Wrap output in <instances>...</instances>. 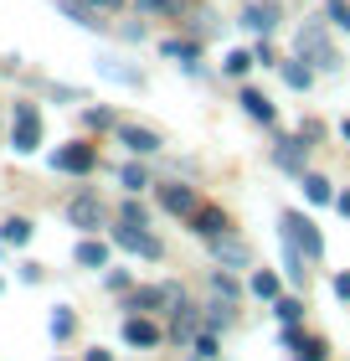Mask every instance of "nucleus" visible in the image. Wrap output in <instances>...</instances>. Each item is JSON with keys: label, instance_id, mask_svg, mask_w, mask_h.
<instances>
[{"label": "nucleus", "instance_id": "nucleus-1", "mask_svg": "<svg viewBox=\"0 0 350 361\" xmlns=\"http://www.w3.org/2000/svg\"><path fill=\"white\" fill-rule=\"evenodd\" d=\"M294 47H299V57L309 62L314 73H335L340 68V52H335V42H330V31L325 26H299V37H294Z\"/></svg>", "mask_w": 350, "mask_h": 361}, {"label": "nucleus", "instance_id": "nucleus-2", "mask_svg": "<svg viewBox=\"0 0 350 361\" xmlns=\"http://www.w3.org/2000/svg\"><path fill=\"white\" fill-rule=\"evenodd\" d=\"M283 243H294L304 258H325V238H320V227H314L304 212H283Z\"/></svg>", "mask_w": 350, "mask_h": 361}, {"label": "nucleus", "instance_id": "nucleus-3", "mask_svg": "<svg viewBox=\"0 0 350 361\" xmlns=\"http://www.w3.org/2000/svg\"><path fill=\"white\" fill-rule=\"evenodd\" d=\"M11 145H15V155H31L42 145V114H37V104H15V135H11Z\"/></svg>", "mask_w": 350, "mask_h": 361}, {"label": "nucleus", "instance_id": "nucleus-4", "mask_svg": "<svg viewBox=\"0 0 350 361\" xmlns=\"http://www.w3.org/2000/svg\"><path fill=\"white\" fill-rule=\"evenodd\" d=\"M113 243L129 248V253H139V258H160V238H149L144 222H119L113 227Z\"/></svg>", "mask_w": 350, "mask_h": 361}, {"label": "nucleus", "instance_id": "nucleus-5", "mask_svg": "<svg viewBox=\"0 0 350 361\" xmlns=\"http://www.w3.org/2000/svg\"><path fill=\"white\" fill-rule=\"evenodd\" d=\"M93 160H98V155H93V145H82V140H77V145H62V150L52 155V166H57V171H68V176H88V171H93Z\"/></svg>", "mask_w": 350, "mask_h": 361}, {"label": "nucleus", "instance_id": "nucleus-6", "mask_svg": "<svg viewBox=\"0 0 350 361\" xmlns=\"http://www.w3.org/2000/svg\"><path fill=\"white\" fill-rule=\"evenodd\" d=\"M191 233L211 243V238H222V233H227V217H222L216 207H196V212H191Z\"/></svg>", "mask_w": 350, "mask_h": 361}, {"label": "nucleus", "instance_id": "nucleus-7", "mask_svg": "<svg viewBox=\"0 0 350 361\" xmlns=\"http://www.w3.org/2000/svg\"><path fill=\"white\" fill-rule=\"evenodd\" d=\"M119 145H129L135 155H155L160 135H155V129H139V124H119Z\"/></svg>", "mask_w": 350, "mask_h": 361}, {"label": "nucleus", "instance_id": "nucleus-8", "mask_svg": "<svg viewBox=\"0 0 350 361\" xmlns=\"http://www.w3.org/2000/svg\"><path fill=\"white\" fill-rule=\"evenodd\" d=\"M160 207H165V212H175V217H191V212L201 207V202H196V191H191V186H160Z\"/></svg>", "mask_w": 350, "mask_h": 361}, {"label": "nucleus", "instance_id": "nucleus-9", "mask_svg": "<svg viewBox=\"0 0 350 361\" xmlns=\"http://www.w3.org/2000/svg\"><path fill=\"white\" fill-rule=\"evenodd\" d=\"M68 222H73V227H82V233H93V227L104 222V207H98L93 196H77V202L68 207Z\"/></svg>", "mask_w": 350, "mask_h": 361}, {"label": "nucleus", "instance_id": "nucleus-10", "mask_svg": "<svg viewBox=\"0 0 350 361\" xmlns=\"http://www.w3.org/2000/svg\"><path fill=\"white\" fill-rule=\"evenodd\" d=\"M211 253L222 258V264H237V269L247 264V243H242V238H227V233H222V238H211Z\"/></svg>", "mask_w": 350, "mask_h": 361}, {"label": "nucleus", "instance_id": "nucleus-11", "mask_svg": "<svg viewBox=\"0 0 350 361\" xmlns=\"http://www.w3.org/2000/svg\"><path fill=\"white\" fill-rule=\"evenodd\" d=\"M278 73H283V83H289V88H309V83H314V68H309L304 57H289V62H278Z\"/></svg>", "mask_w": 350, "mask_h": 361}, {"label": "nucleus", "instance_id": "nucleus-12", "mask_svg": "<svg viewBox=\"0 0 350 361\" xmlns=\"http://www.w3.org/2000/svg\"><path fill=\"white\" fill-rule=\"evenodd\" d=\"M273 21H278V6H247V11H242V26H253L258 37H268Z\"/></svg>", "mask_w": 350, "mask_h": 361}, {"label": "nucleus", "instance_id": "nucleus-13", "mask_svg": "<svg viewBox=\"0 0 350 361\" xmlns=\"http://www.w3.org/2000/svg\"><path fill=\"white\" fill-rule=\"evenodd\" d=\"M304 150H309L304 140H283L278 150H273V160H278L283 171H304Z\"/></svg>", "mask_w": 350, "mask_h": 361}, {"label": "nucleus", "instance_id": "nucleus-14", "mask_svg": "<svg viewBox=\"0 0 350 361\" xmlns=\"http://www.w3.org/2000/svg\"><path fill=\"white\" fill-rule=\"evenodd\" d=\"M77 264H82V269H104V264H108V243L82 238V243H77Z\"/></svg>", "mask_w": 350, "mask_h": 361}, {"label": "nucleus", "instance_id": "nucleus-15", "mask_svg": "<svg viewBox=\"0 0 350 361\" xmlns=\"http://www.w3.org/2000/svg\"><path fill=\"white\" fill-rule=\"evenodd\" d=\"M124 341H129V346H160V325H149V320H129V325H124Z\"/></svg>", "mask_w": 350, "mask_h": 361}, {"label": "nucleus", "instance_id": "nucleus-16", "mask_svg": "<svg viewBox=\"0 0 350 361\" xmlns=\"http://www.w3.org/2000/svg\"><path fill=\"white\" fill-rule=\"evenodd\" d=\"M237 104H242L247 114H253L258 124H273V104H268V98H263L258 88H242V98H237Z\"/></svg>", "mask_w": 350, "mask_h": 361}, {"label": "nucleus", "instance_id": "nucleus-17", "mask_svg": "<svg viewBox=\"0 0 350 361\" xmlns=\"http://www.w3.org/2000/svg\"><path fill=\"white\" fill-rule=\"evenodd\" d=\"M165 300H180V289H175V284H165V289H139L135 300H129V310H155V305H165Z\"/></svg>", "mask_w": 350, "mask_h": 361}, {"label": "nucleus", "instance_id": "nucleus-18", "mask_svg": "<svg viewBox=\"0 0 350 361\" xmlns=\"http://www.w3.org/2000/svg\"><path fill=\"white\" fill-rule=\"evenodd\" d=\"M0 238H6L11 248H21V243H31V222L26 217H6L0 222Z\"/></svg>", "mask_w": 350, "mask_h": 361}, {"label": "nucleus", "instance_id": "nucleus-19", "mask_svg": "<svg viewBox=\"0 0 350 361\" xmlns=\"http://www.w3.org/2000/svg\"><path fill=\"white\" fill-rule=\"evenodd\" d=\"M304 196H309V202H314V207H325V202H330V196H335V186H330V180H325V176H304Z\"/></svg>", "mask_w": 350, "mask_h": 361}, {"label": "nucleus", "instance_id": "nucleus-20", "mask_svg": "<svg viewBox=\"0 0 350 361\" xmlns=\"http://www.w3.org/2000/svg\"><path fill=\"white\" fill-rule=\"evenodd\" d=\"M222 68H227L232 78H247V68H253V52H242V47H237V52H227Z\"/></svg>", "mask_w": 350, "mask_h": 361}, {"label": "nucleus", "instance_id": "nucleus-21", "mask_svg": "<svg viewBox=\"0 0 350 361\" xmlns=\"http://www.w3.org/2000/svg\"><path fill=\"white\" fill-rule=\"evenodd\" d=\"M253 294H258V300H273V294H278V274H268V269L253 274Z\"/></svg>", "mask_w": 350, "mask_h": 361}, {"label": "nucleus", "instance_id": "nucleus-22", "mask_svg": "<svg viewBox=\"0 0 350 361\" xmlns=\"http://www.w3.org/2000/svg\"><path fill=\"white\" fill-rule=\"evenodd\" d=\"M119 180H124L129 191H144V186H149V171H144V166H124V171H119Z\"/></svg>", "mask_w": 350, "mask_h": 361}, {"label": "nucleus", "instance_id": "nucleus-23", "mask_svg": "<svg viewBox=\"0 0 350 361\" xmlns=\"http://www.w3.org/2000/svg\"><path fill=\"white\" fill-rule=\"evenodd\" d=\"M57 6H62V11H68V16H73V21H77V26H98V21H93V11H88V6H82V0H57Z\"/></svg>", "mask_w": 350, "mask_h": 361}, {"label": "nucleus", "instance_id": "nucleus-24", "mask_svg": "<svg viewBox=\"0 0 350 361\" xmlns=\"http://www.w3.org/2000/svg\"><path fill=\"white\" fill-rule=\"evenodd\" d=\"M273 315H278L283 325H299V315H304V305H299V300H278V305H273Z\"/></svg>", "mask_w": 350, "mask_h": 361}, {"label": "nucleus", "instance_id": "nucleus-25", "mask_svg": "<svg viewBox=\"0 0 350 361\" xmlns=\"http://www.w3.org/2000/svg\"><path fill=\"white\" fill-rule=\"evenodd\" d=\"M104 73H108V78H119V83H139V73L119 68V62H113V57H104Z\"/></svg>", "mask_w": 350, "mask_h": 361}, {"label": "nucleus", "instance_id": "nucleus-26", "mask_svg": "<svg viewBox=\"0 0 350 361\" xmlns=\"http://www.w3.org/2000/svg\"><path fill=\"white\" fill-rule=\"evenodd\" d=\"M52 336H57V341L73 336V310H57V315H52Z\"/></svg>", "mask_w": 350, "mask_h": 361}, {"label": "nucleus", "instance_id": "nucleus-27", "mask_svg": "<svg viewBox=\"0 0 350 361\" xmlns=\"http://www.w3.org/2000/svg\"><path fill=\"white\" fill-rule=\"evenodd\" d=\"M330 21H335L340 31H350V6L345 0H330Z\"/></svg>", "mask_w": 350, "mask_h": 361}, {"label": "nucleus", "instance_id": "nucleus-28", "mask_svg": "<svg viewBox=\"0 0 350 361\" xmlns=\"http://www.w3.org/2000/svg\"><path fill=\"white\" fill-rule=\"evenodd\" d=\"M196 356H201V361H216V356H222V351H216V336H196Z\"/></svg>", "mask_w": 350, "mask_h": 361}, {"label": "nucleus", "instance_id": "nucleus-29", "mask_svg": "<svg viewBox=\"0 0 350 361\" xmlns=\"http://www.w3.org/2000/svg\"><path fill=\"white\" fill-rule=\"evenodd\" d=\"M191 320H196V315H191V305H180V315H175V336H191Z\"/></svg>", "mask_w": 350, "mask_h": 361}, {"label": "nucleus", "instance_id": "nucleus-30", "mask_svg": "<svg viewBox=\"0 0 350 361\" xmlns=\"http://www.w3.org/2000/svg\"><path fill=\"white\" fill-rule=\"evenodd\" d=\"M165 52H170V57H196V47L191 42H165Z\"/></svg>", "mask_w": 350, "mask_h": 361}, {"label": "nucleus", "instance_id": "nucleus-31", "mask_svg": "<svg viewBox=\"0 0 350 361\" xmlns=\"http://www.w3.org/2000/svg\"><path fill=\"white\" fill-rule=\"evenodd\" d=\"M335 294H340V300H350V274H340V279H335Z\"/></svg>", "mask_w": 350, "mask_h": 361}, {"label": "nucleus", "instance_id": "nucleus-32", "mask_svg": "<svg viewBox=\"0 0 350 361\" xmlns=\"http://www.w3.org/2000/svg\"><path fill=\"white\" fill-rule=\"evenodd\" d=\"M149 11H175V0H144Z\"/></svg>", "mask_w": 350, "mask_h": 361}, {"label": "nucleus", "instance_id": "nucleus-33", "mask_svg": "<svg viewBox=\"0 0 350 361\" xmlns=\"http://www.w3.org/2000/svg\"><path fill=\"white\" fill-rule=\"evenodd\" d=\"M88 361H113V356L108 351H88Z\"/></svg>", "mask_w": 350, "mask_h": 361}, {"label": "nucleus", "instance_id": "nucleus-34", "mask_svg": "<svg viewBox=\"0 0 350 361\" xmlns=\"http://www.w3.org/2000/svg\"><path fill=\"white\" fill-rule=\"evenodd\" d=\"M93 6H104V11H119V0H93Z\"/></svg>", "mask_w": 350, "mask_h": 361}, {"label": "nucleus", "instance_id": "nucleus-35", "mask_svg": "<svg viewBox=\"0 0 350 361\" xmlns=\"http://www.w3.org/2000/svg\"><path fill=\"white\" fill-rule=\"evenodd\" d=\"M340 212H345V217H350V191H345V196H340Z\"/></svg>", "mask_w": 350, "mask_h": 361}, {"label": "nucleus", "instance_id": "nucleus-36", "mask_svg": "<svg viewBox=\"0 0 350 361\" xmlns=\"http://www.w3.org/2000/svg\"><path fill=\"white\" fill-rule=\"evenodd\" d=\"M345 140H350V124H345Z\"/></svg>", "mask_w": 350, "mask_h": 361}, {"label": "nucleus", "instance_id": "nucleus-37", "mask_svg": "<svg viewBox=\"0 0 350 361\" xmlns=\"http://www.w3.org/2000/svg\"><path fill=\"white\" fill-rule=\"evenodd\" d=\"M304 361H314V356H304Z\"/></svg>", "mask_w": 350, "mask_h": 361}]
</instances>
